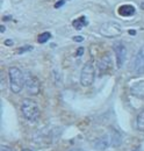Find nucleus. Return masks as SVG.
Listing matches in <instances>:
<instances>
[{
	"label": "nucleus",
	"instance_id": "nucleus-9",
	"mask_svg": "<svg viewBox=\"0 0 144 151\" xmlns=\"http://www.w3.org/2000/svg\"><path fill=\"white\" fill-rule=\"evenodd\" d=\"M112 142L113 141H112V137L109 135H102L94 142V148L96 150H105L110 145Z\"/></svg>",
	"mask_w": 144,
	"mask_h": 151
},
{
	"label": "nucleus",
	"instance_id": "nucleus-12",
	"mask_svg": "<svg viewBox=\"0 0 144 151\" xmlns=\"http://www.w3.org/2000/svg\"><path fill=\"white\" fill-rule=\"evenodd\" d=\"M87 24H89V22H87V20H86L85 17H80L79 19H76L72 22L73 28L77 29V30H80L83 27H85V26H87Z\"/></svg>",
	"mask_w": 144,
	"mask_h": 151
},
{
	"label": "nucleus",
	"instance_id": "nucleus-7",
	"mask_svg": "<svg viewBox=\"0 0 144 151\" xmlns=\"http://www.w3.org/2000/svg\"><path fill=\"white\" fill-rule=\"evenodd\" d=\"M113 49H114V52H115V57H116V64H117V68L121 69L125 60H126L127 56V49L126 45L121 42H116L114 43L113 45Z\"/></svg>",
	"mask_w": 144,
	"mask_h": 151
},
{
	"label": "nucleus",
	"instance_id": "nucleus-5",
	"mask_svg": "<svg viewBox=\"0 0 144 151\" xmlns=\"http://www.w3.org/2000/svg\"><path fill=\"white\" fill-rule=\"evenodd\" d=\"M27 92L32 95H37L40 93L41 90V85H40V80L38 78L34 75H29L26 77V84H24Z\"/></svg>",
	"mask_w": 144,
	"mask_h": 151
},
{
	"label": "nucleus",
	"instance_id": "nucleus-8",
	"mask_svg": "<svg viewBox=\"0 0 144 151\" xmlns=\"http://www.w3.org/2000/svg\"><path fill=\"white\" fill-rule=\"evenodd\" d=\"M112 66V57L109 54H106L105 56L98 62V70H99V76H102L106 73Z\"/></svg>",
	"mask_w": 144,
	"mask_h": 151
},
{
	"label": "nucleus",
	"instance_id": "nucleus-16",
	"mask_svg": "<svg viewBox=\"0 0 144 151\" xmlns=\"http://www.w3.org/2000/svg\"><path fill=\"white\" fill-rule=\"evenodd\" d=\"M65 1H68V0H59V1H57V2L55 4V8H59V7H62V6L65 4Z\"/></svg>",
	"mask_w": 144,
	"mask_h": 151
},
{
	"label": "nucleus",
	"instance_id": "nucleus-1",
	"mask_svg": "<svg viewBox=\"0 0 144 151\" xmlns=\"http://www.w3.org/2000/svg\"><path fill=\"white\" fill-rule=\"evenodd\" d=\"M8 78H9V88L13 93L18 94L22 91L26 84V78L21 70L17 66H12L8 70Z\"/></svg>",
	"mask_w": 144,
	"mask_h": 151
},
{
	"label": "nucleus",
	"instance_id": "nucleus-11",
	"mask_svg": "<svg viewBox=\"0 0 144 151\" xmlns=\"http://www.w3.org/2000/svg\"><path fill=\"white\" fill-rule=\"evenodd\" d=\"M131 93L137 98L144 99V81H140V83L132 85L131 86Z\"/></svg>",
	"mask_w": 144,
	"mask_h": 151
},
{
	"label": "nucleus",
	"instance_id": "nucleus-17",
	"mask_svg": "<svg viewBox=\"0 0 144 151\" xmlns=\"http://www.w3.org/2000/svg\"><path fill=\"white\" fill-rule=\"evenodd\" d=\"M1 151H14L11 147L8 145H1Z\"/></svg>",
	"mask_w": 144,
	"mask_h": 151
},
{
	"label": "nucleus",
	"instance_id": "nucleus-15",
	"mask_svg": "<svg viewBox=\"0 0 144 151\" xmlns=\"http://www.w3.org/2000/svg\"><path fill=\"white\" fill-rule=\"evenodd\" d=\"M29 50H33V47H30V45L22 47V48H19V49H18V54H23V52L29 51Z\"/></svg>",
	"mask_w": 144,
	"mask_h": 151
},
{
	"label": "nucleus",
	"instance_id": "nucleus-22",
	"mask_svg": "<svg viewBox=\"0 0 144 151\" xmlns=\"http://www.w3.org/2000/svg\"><path fill=\"white\" fill-rule=\"evenodd\" d=\"M129 34L130 35H136V30H129Z\"/></svg>",
	"mask_w": 144,
	"mask_h": 151
},
{
	"label": "nucleus",
	"instance_id": "nucleus-6",
	"mask_svg": "<svg viewBox=\"0 0 144 151\" xmlns=\"http://www.w3.org/2000/svg\"><path fill=\"white\" fill-rule=\"evenodd\" d=\"M132 71L135 75L140 76L144 73V45L140 48L132 62Z\"/></svg>",
	"mask_w": 144,
	"mask_h": 151
},
{
	"label": "nucleus",
	"instance_id": "nucleus-10",
	"mask_svg": "<svg viewBox=\"0 0 144 151\" xmlns=\"http://www.w3.org/2000/svg\"><path fill=\"white\" fill-rule=\"evenodd\" d=\"M136 13V9L132 5H122L119 7V14L121 17H131Z\"/></svg>",
	"mask_w": 144,
	"mask_h": 151
},
{
	"label": "nucleus",
	"instance_id": "nucleus-13",
	"mask_svg": "<svg viewBox=\"0 0 144 151\" xmlns=\"http://www.w3.org/2000/svg\"><path fill=\"white\" fill-rule=\"evenodd\" d=\"M136 126H137V129L140 132H144V111H142L141 113L137 115Z\"/></svg>",
	"mask_w": 144,
	"mask_h": 151
},
{
	"label": "nucleus",
	"instance_id": "nucleus-3",
	"mask_svg": "<svg viewBox=\"0 0 144 151\" xmlns=\"http://www.w3.org/2000/svg\"><path fill=\"white\" fill-rule=\"evenodd\" d=\"M95 79V68L92 62H87L80 72V84L84 87H89L94 83Z\"/></svg>",
	"mask_w": 144,
	"mask_h": 151
},
{
	"label": "nucleus",
	"instance_id": "nucleus-20",
	"mask_svg": "<svg viewBox=\"0 0 144 151\" xmlns=\"http://www.w3.org/2000/svg\"><path fill=\"white\" fill-rule=\"evenodd\" d=\"M5 44L6 45H13V41L12 40H6L5 41Z\"/></svg>",
	"mask_w": 144,
	"mask_h": 151
},
{
	"label": "nucleus",
	"instance_id": "nucleus-23",
	"mask_svg": "<svg viewBox=\"0 0 144 151\" xmlns=\"http://www.w3.org/2000/svg\"><path fill=\"white\" fill-rule=\"evenodd\" d=\"M140 6H141V8H142V9H144V0L141 1V5H140Z\"/></svg>",
	"mask_w": 144,
	"mask_h": 151
},
{
	"label": "nucleus",
	"instance_id": "nucleus-24",
	"mask_svg": "<svg viewBox=\"0 0 144 151\" xmlns=\"http://www.w3.org/2000/svg\"><path fill=\"white\" fill-rule=\"evenodd\" d=\"M71 151H84V150H81V149H73V150Z\"/></svg>",
	"mask_w": 144,
	"mask_h": 151
},
{
	"label": "nucleus",
	"instance_id": "nucleus-2",
	"mask_svg": "<svg viewBox=\"0 0 144 151\" xmlns=\"http://www.w3.org/2000/svg\"><path fill=\"white\" fill-rule=\"evenodd\" d=\"M23 117L29 122H36L40 117V106L33 99H24L21 104Z\"/></svg>",
	"mask_w": 144,
	"mask_h": 151
},
{
	"label": "nucleus",
	"instance_id": "nucleus-4",
	"mask_svg": "<svg viewBox=\"0 0 144 151\" xmlns=\"http://www.w3.org/2000/svg\"><path fill=\"white\" fill-rule=\"evenodd\" d=\"M122 33V28L117 22H105L100 27V34L107 38H114L120 36Z\"/></svg>",
	"mask_w": 144,
	"mask_h": 151
},
{
	"label": "nucleus",
	"instance_id": "nucleus-21",
	"mask_svg": "<svg viewBox=\"0 0 144 151\" xmlns=\"http://www.w3.org/2000/svg\"><path fill=\"white\" fill-rule=\"evenodd\" d=\"M5 29H6V28H5V26H2V24H1V26H0V32H1V33H4V32H5Z\"/></svg>",
	"mask_w": 144,
	"mask_h": 151
},
{
	"label": "nucleus",
	"instance_id": "nucleus-25",
	"mask_svg": "<svg viewBox=\"0 0 144 151\" xmlns=\"http://www.w3.org/2000/svg\"><path fill=\"white\" fill-rule=\"evenodd\" d=\"M22 151H33V150H30V149H23Z\"/></svg>",
	"mask_w": 144,
	"mask_h": 151
},
{
	"label": "nucleus",
	"instance_id": "nucleus-14",
	"mask_svg": "<svg viewBox=\"0 0 144 151\" xmlns=\"http://www.w3.org/2000/svg\"><path fill=\"white\" fill-rule=\"evenodd\" d=\"M50 37H51V34H50L49 32H44V33L40 34V36L37 38V42L41 43V44H43V43H45L47 41H49Z\"/></svg>",
	"mask_w": 144,
	"mask_h": 151
},
{
	"label": "nucleus",
	"instance_id": "nucleus-19",
	"mask_svg": "<svg viewBox=\"0 0 144 151\" xmlns=\"http://www.w3.org/2000/svg\"><path fill=\"white\" fill-rule=\"evenodd\" d=\"M83 54H84V48H79V49L77 50V52H76L77 56H81Z\"/></svg>",
	"mask_w": 144,
	"mask_h": 151
},
{
	"label": "nucleus",
	"instance_id": "nucleus-18",
	"mask_svg": "<svg viewBox=\"0 0 144 151\" xmlns=\"http://www.w3.org/2000/svg\"><path fill=\"white\" fill-rule=\"evenodd\" d=\"M72 40H73L74 42H83V41H84V37H83V36H74Z\"/></svg>",
	"mask_w": 144,
	"mask_h": 151
}]
</instances>
